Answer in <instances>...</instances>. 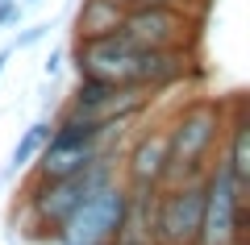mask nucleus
<instances>
[{"mask_svg": "<svg viewBox=\"0 0 250 245\" xmlns=\"http://www.w3.org/2000/svg\"><path fill=\"white\" fill-rule=\"evenodd\" d=\"M71 67L75 75H92L117 83V88H146V92H171L200 79V54L196 50H146L121 34L104 38H75L71 42Z\"/></svg>", "mask_w": 250, "mask_h": 245, "instance_id": "nucleus-1", "label": "nucleus"}, {"mask_svg": "<svg viewBox=\"0 0 250 245\" xmlns=\"http://www.w3.org/2000/svg\"><path fill=\"white\" fill-rule=\"evenodd\" d=\"M108 179H117V154H100L88 170L67 175V179H34L29 175L25 187L17 191V204H13V228H21V237H29V241L54 245L67 216L96 187H104Z\"/></svg>", "mask_w": 250, "mask_h": 245, "instance_id": "nucleus-2", "label": "nucleus"}, {"mask_svg": "<svg viewBox=\"0 0 250 245\" xmlns=\"http://www.w3.org/2000/svg\"><path fill=\"white\" fill-rule=\"evenodd\" d=\"M225 125H229V100L221 96H192L171 113L167 121V175L163 187L171 183H200L208 167L221 154Z\"/></svg>", "mask_w": 250, "mask_h": 245, "instance_id": "nucleus-3", "label": "nucleus"}, {"mask_svg": "<svg viewBox=\"0 0 250 245\" xmlns=\"http://www.w3.org/2000/svg\"><path fill=\"white\" fill-rule=\"evenodd\" d=\"M200 29H205V13L179 9V4H134L121 13L117 34L129 38L134 46L146 50H196Z\"/></svg>", "mask_w": 250, "mask_h": 245, "instance_id": "nucleus-4", "label": "nucleus"}, {"mask_svg": "<svg viewBox=\"0 0 250 245\" xmlns=\"http://www.w3.org/2000/svg\"><path fill=\"white\" fill-rule=\"evenodd\" d=\"M246 187L229 175L221 158L205 175V216H200L196 245H246L250 233V208H246Z\"/></svg>", "mask_w": 250, "mask_h": 245, "instance_id": "nucleus-5", "label": "nucleus"}, {"mask_svg": "<svg viewBox=\"0 0 250 245\" xmlns=\"http://www.w3.org/2000/svg\"><path fill=\"white\" fill-rule=\"evenodd\" d=\"M154 100H159V92L117 88V83H104V79H92V75H75L62 108L83 113V116H96V121H104V125H134Z\"/></svg>", "mask_w": 250, "mask_h": 245, "instance_id": "nucleus-6", "label": "nucleus"}, {"mask_svg": "<svg viewBox=\"0 0 250 245\" xmlns=\"http://www.w3.org/2000/svg\"><path fill=\"white\" fill-rule=\"evenodd\" d=\"M121 212H125V183L121 179H108L104 187H96L67 216V225L59 228L54 245H113Z\"/></svg>", "mask_w": 250, "mask_h": 245, "instance_id": "nucleus-7", "label": "nucleus"}, {"mask_svg": "<svg viewBox=\"0 0 250 245\" xmlns=\"http://www.w3.org/2000/svg\"><path fill=\"white\" fill-rule=\"evenodd\" d=\"M205 216V179L154 191V245H196Z\"/></svg>", "mask_w": 250, "mask_h": 245, "instance_id": "nucleus-8", "label": "nucleus"}, {"mask_svg": "<svg viewBox=\"0 0 250 245\" xmlns=\"http://www.w3.org/2000/svg\"><path fill=\"white\" fill-rule=\"evenodd\" d=\"M167 175V121L134 133L129 150L117 154V179L129 191H159Z\"/></svg>", "mask_w": 250, "mask_h": 245, "instance_id": "nucleus-9", "label": "nucleus"}, {"mask_svg": "<svg viewBox=\"0 0 250 245\" xmlns=\"http://www.w3.org/2000/svg\"><path fill=\"white\" fill-rule=\"evenodd\" d=\"M100 154H117V150H67V146H42L38 158L29 162V175L34 179H67L80 175L96 162Z\"/></svg>", "mask_w": 250, "mask_h": 245, "instance_id": "nucleus-10", "label": "nucleus"}, {"mask_svg": "<svg viewBox=\"0 0 250 245\" xmlns=\"http://www.w3.org/2000/svg\"><path fill=\"white\" fill-rule=\"evenodd\" d=\"M121 13H125L121 0H80V9H75V38L83 42V38L117 34Z\"/></svg>", "mask_w": 250, "mask_h": 245, "instance_id": "nucleus-11", "label": "nucleus"}, {"mask_svg": "<svg viewBox=\"0 0 250 245\" xmlns=\"http://www.w3.org/2000/svg\"><path fill=\"white\" fill-rule=\"evenodd\" d=\"M50 141V116H42V121H34L29 129H21V137L13 141V150H9V167L0 170V183L4 179H13L17 170H29V162L38 158V150Z\"/></svg>", "mask_w": 250, "mask_h": 245, "instance_id": "nucleus-12", "label": "nucleus"}, {"mask_svg": "<svg viewBox=\"0 0 250 245\" xmlns=\"http://www.w3.org/2000/svg\"><path fill=\"white\" fill-rule=\"evenodd\" d=\"M46 38H50V21H38V25H29V29H21L17 38H13V54H21V50H34L38 42H46Z\"/></svg>", "mask_w": 250, "mask_h": 245, "instance_id": "nucleus-13", "label": "nucleus"}, {"mask_svg": "<svg viewBox=\"0 0 250 245\" xmlns=\"http://www.w3.org/2000/svg\"><path fill=\"white\" fill-rule=\"evenodd\" d=\"M125 9H134V4H179V9H196V13H208L213 0H121Z\"/></svg>", "mask_w": 250, "mask_h": 245, "instance_id": "nucleus-14", "label": "nucleus"}, {"mask_svg": "<svg viewBox=\"0 0 250 245\" xmlns=\"http://www.w3.org/2000/svg\"><path fill=\"white\" fill-rule=\"evenodd\" d=\"M21 17H25V4H21V0L4 4V9H0V29H13V25H21Z\"/></svg>", "mask_w": 250, "mask_h": 245, "instance_id": "nucleus-15", "label": "nucleus"}, {"mask_svg": "<svg viewBox=\"0 0 250 245\" xmlns=\"http://www.w3.org/2000/svg\"><path fill=\"white\" fill-rule=\"evenodd\" d=\"M59 67H62V54H50V58H46V75H59Z\"/></svg>", "mask_w": 250, "mask_h": 245, "instance_id": "nucleus-16", "label": "nucleus"}, {"mask_svg": "<svg viewBox=\"0 0 250 245\" xmlns=\"http://www.w3.org/2000/svg\"><path fill=\"white\" fill-rule=\"evenodd\" d=\"M9 58H13V46H0V79H4V71H9Z\"/></svg>", "mask_w": 250, "mask_h": 245, "instance_id": "nucleus-17", "label": "nucleus"}, {"mask_svg": "<svg viewBox=\"0 0 250 245\" xmlns=\"http://www.w3.org/2000/svg\"><path fill=\"white\" fill-rule=\"evenodd\" d=\"M4 4H13V0H0V9H4Z\"/></svg>", "mask_w": 250, "mask_h": 245, "instance_id": "nucleus-18", "label": "nucleus"}]
</instances>
